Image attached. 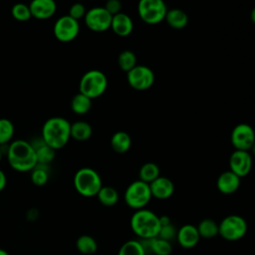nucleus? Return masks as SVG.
<instances>
[{
  "label": "nucleus",
  "mask_w": 255,
  "mask_h": 255,
  "mask_svg": "<svg viewBox=\"0 0 255 255\" xmlns=\"http://www.w3.org/2000/svg\"><path fill=\"white\" fill-rule=\"evenodd\" d=\"M166 12L167 7L163 0H138V16L148 25H156L164 21Z\"/></svg>",
  "instance_id": "8"
},
{
  "label": "nucleus",
  "mask_w": 255,
  "mask_h": 255,
  "mask_svg": "<svg viewBox=\"0 0 255 255\" xmlns=\"http://www.w3.org/2000/svg\"><path fill=\"white\" fill-rule=\"evenodd\" d=\"M128 85L136 91H145L154 83V74L150 68L143 65H136L127 73Z\"/></svg>",
  "instance_id": "10"
},
{
  "label": "nucleus",
  "mask_w": 255,
  "mask_h": 255,
  "mask_svg": "<svg viewBox=\"0 0 255 255\" xmlns=\"http://www.w3.org/2000/svg\"><path fill=\"white\" fill-rule=\"evenodd\" d=\"M71 123L62 117H53L48 119L42 128L43 141L55 150L64 147L69 139Z\"/></svg>",
  "instance_id": "2"
},
{
  "label": "nucleus",
  "mask_w": 255,
  "mask_h": 255,
  "mask_svg": "<svg viewBox=\"0 0 255 255\" xmlns=\"http://www.w3.org/2000/svg\"><path fill=\"white\" fill-rule=\"evenodd\" d=\"M160 175V169L159 166L154 162H145L142 164L138 171V179L150 183L155 178H157Z\"/></svg>",
  "instance_id": "28"
},
{
  "label": "nucleus",
  "mask_w": 255,
  "mask_h": 255,
  "mask_svg": "<svg viewBox=\"0 0 255 255\" xmlns=\"http://www.w3.org/2000/svg\"><path fill=\"white\" fill-rule=\"evenodd\" d=\"M112 17L104 7H94L86 12L84 21L91 31L100 33L111 28Z\"/></svg>",
  "instance_id": "11"
},
{
  "label": "nucleus",
  "mask_w": 255,
  "mask_h": 255,
  "mask_svg": "<svg viewBox=\"0 0 255 255\" xmlns=\"http://www.w3.org/2000/svg\"><path fill=\"white\" fill-rule=\"evenodd\" d=\"M28 6L31 16L39 20L51 18L57 10L55 0H32Z\"/></svg>",
  "instance_id": "16"
},
{
  "label": "nucleus",
  "mask_w": 255,
  "mask_h": 255,
  "mask_svg": "<svg viewBox=\"0 0 255 255\" xmlns=\"http://www.w3.org/2000/svg\"><path fill=\"white\" fill-rule=\"evenodd\" d=\"M241 184V178L233 173L231 170L223 171L219 174L216 180V187L218 191L225 195L235 193Z\"/></svg>",
  "instance_id": "17"
},
{
  "label": "nucleus",
  "mask_w": 255,
  "mask_h": 255,
  "mask_svg": "<svg viewBox=\"0 0 255 255\" xmlns=\"http://www.w3.org/2000/svg\"><path fill=\"white\" fill-rule=\"evenodd\" d=\"M196 229L200 238L211 239L218 235V223L211 218L202 219L196 225Z\"/></svg>",
  "instance_id": "24"
},
{
  "label": "nucleus",
  "mask_w": 255,
  "mask_h": 255,
  "mask_svg": "<svg viewBox=\"0 0 255 255\" xmlns=\"http://www.w3.org/2000/svg\"><path fill=\"white\" fill-rule=\"evenodd\" d=\"M176 232H177V229L175 228V226L172 223H169V224L160 226L156 237L171 242V240H173L175 238Z\"/></svg>",
  "instance_id": "34"
},
{
  "label": "nucleus",
  "mask_w": 255,
  "mask_h": 255,
  "mask_svg": "<svg viewBox=\"0 0 255 255\" xmlns=\"http://www.w3.org/2000/svg\"><path fill=\"white\" fill-rule=\"evenodd\" d=\"M111 28L116 35L120 37H128L133 30V22L128 14L120 12L112 17Z\"/></svg>",
  "instance_id": "19"
},
{
  "label": "nucleus",
  "mask_w": 255,
  "mask_h": 255,
  "mask_svg": "<svg viewBox=\"0 0 255 255\" xmlns=\"http://www.w3.org/2000/svg\"><path fill=\"white\" fill-rule=\"evenodd\" d=\"M101 204L107 207H112L116 205L119 201V192L116 188L112 186H102L96 195Z\"/></svg>",
  "instance_id": "25"
},
{
  "label": "nucleus",
  "mask_w": 255,
  "mask_h": 255,
  "mask_svg": "<svg viewBox=\"0 0 255 255\" xmlns=\"http://www.w3.org/2000/svg\"><path fill=\"white\" fill-rule=\"evenodd\" d=\"M0 255H9V253L6 250L0 248Z\"/></svg>",
  "instance_id": "39"
},
{
  "label": "nucleus",
  "mask_w": 255,
  "mask_h": 255,
  "mask_svg": "<svg viewBox=\"0 0 255 255\" xmlns=\"http://www.w3.org/2000/svg\"><path fill=\"white\" fill-rule=\"evenodd\" d=\"M56 39L63 43H68L77 38L80 32L79 21L69 15H64L57 19L53 28Z\"/></svg>",
  "instance_id": "9"
},
{
  "label": "nucleus",
  "mask_w": 255,
  "mask_h": 255,
  "mask_svg": "<svg viewBox=\"0 0 255 255\" xmlns=\"http://www.w3.org/2000/svg\"><path fill=\"white\" fill-rule=\"evenodd\" d=\"M31 144L35 149L38 164L49 165L54 160L56 156V150L47 145L42 138H40V142H38L37 144Z\"/></svg>",
  "instance_id": "22"
},
{
  "label": "nucleus",
  "mask_w": 255,
  "mask_h": 255,
  "mask_svg": "<svg viewBox=\"0 0 255 255\" xmlns=\"http://www.w3.org/2000/svg\"><path fill=\"white\" fill-rule=\"evenodd\" d=\"M93 133L91 125L85 121H77L71 124L70 127V135L71 138L77 141L88 140Z\"/></svg>",
  "instance_id": "21"
},
{
  "label": "nucleus",
  "mask_w": 255,
  "mask_h": 255,
  "mask_svg": "<svg viewBox=\"0 0 255 255\" xmlns=\"http://www.w3.org/2000/svg\"><path fill=\"white\" fill-rule=\"evenodd\" d=\"M104 8L112 15H116L122 10V2L120 0H107Z\"/></svg>",
  "instance_id": "36"
},
{
  "label": "nucleus",
  "mask_w": 255,
  "mask_h": 255,
  "mask_svg": "<svg viewBox=\"0 0 255 255\" xmlns=\"http://www.w3.org/2000/svg\"><path fill=\"white\" fill-rule=\"evenodd\" d=\"M158 216L159 215L146 208L134 210L129 220L131 231L138 239L156 237L160 228Z\"/></svg>",
  "instance_id": "3"
},
{
  "label": "nucleus",
  "mask_w": 255,
  "mask_h": 255,
  "mask_svg": "<svg viewBox=\"0 0 255 255\" xmlns=\"http://www.w3.org/2000/svg\"><path fill=\"white\" fill-rule=\"evenodd\" d=\"M118 64L124 72L128 73L136 66V56L130 50H124L118 57Z\"/></svg>",
  "instance_id": "30"
},
{
  "label": "nucleus",
  "mask_w": 255,
  "mask_h": 255,
  "mask_svg": "<svg viewBox=\"0 0 255 255\" xmlns=\"http://www.w3.org/2000/svg\"><path fill=\"white\" fill-rule=\"evenodd\" d=\"M145 254L153 255H170L172 252L171 242L163 240L158 237L148 238V239H139Z\"/></svg>",
  "instance_id": "18"
},
{
  "label": "nucleus",
  "mask_w": 255,
  "mask_h": 255,
  "mask_svg": "<svg viewBox=\"0 0 255 255\" xmlns=\"http://www.w3.org/2000/svg\"><path fill=\"white\" fill-rule=\"evenodd\" d=\"M11 14L19 22H26L32 17L29 6L24 3H16L11 9Z\"/></svg>",
  "instance_id": "33"
},
{
  "label": "nucleus",
  "mask_w": 255,
  "mask_h": 255,
  "mask_svg": "<svg viewBox=\"0 0 255 255\" xmlns=\"http://www.w3.org/2000/svg\"><path fill=\"white\" fill-rule=\"evenodd\" d=\"M158 217H159V223H160V226L171 223V220H170L169 216H167V215H160V216H158Z\"/></svg>",
  "instance_id": "38"
},
{
  "label": "nucleus",
  "mask_w": 255,
  "mask_h": 255,
  "mask_svg": "<svg viewBox=\"0 0 255 255\" xmlns=\"http://www.w3.org/2000/svg\"><path fill=\"white\" fill-rule=\"evenodd\" d=\"M86 12H87V10H86V7L84 6V4L81 3V2H76V3H74V4L70 7V9H69V14H68V15H69L70 17H72L73 19L79 21L80 19H82V18L85 17Z\"/></svg>",
  "instance_id": "35"
},
{
  "label": "nucleus",
  "mask_w": 255,
  "mask_h": 255,
  "mask_svg": "<svg viewBox=\"0 0 255 255\" xmlns=\"http://www.w3.org/2000/svg\"><path fill=\"white\" fill-rule=\"evenodd\" d=\"M105 1H107V0H105Z\"/></svg>",
  "instance_id": "41"
},
{
  "label": "nucleus",
  "mask_w": 255,
  "mask_h": 255,
  "mask_svg": "<svg viewBox=\"0 0 255 255\" xmlns=\"http://www.w3.org/2000/svg\"><path fill=\"white\" fill-rule=\"evenodd\" d=\"M248 230L246 220L237 214L225 216L218 223V235L224 240L234 242L242 239Z\"/></svg>",
  "instance_id": "6"
},
{
  "label": "nucleus",
  "mask_w": 255,
  "mask_h": 255,
  "mask_svg": "<svg viewBox=\"0 0 255 255\" xmlns=\"http://www.w3.org/2000/svg\"><path fill=\"white\" fill-rule=\"evenodd\" d=\"M164 21L172 29L181 30L186 27L188 23V16L183 10L179 8L167 9V12L164 17Z\"/></svg>",
  "instance_id": "20"
},
{
  "label": "nucleus",
  "mask_w": 255,
  "mask_h": 255,
  "mask_svg": "<svg viewBox=\"0 0 255 255\" xmlns=\"http://www.w3.org/2000/svg\"><path fill=\"white\" fill-rule=\"evenodd\" d=\"M15 128L8 119H0V145L7 144L13 138Z\"/></svg>",
  "instance_id": "32"
},
{
  "label": "nucleus",
  "mask_w": 255,
  "mask_h": 255,
  "mask_svg": "<svg viewBox=\"0 0 255 255\" xmlns=\"http://www.w3.org/2000/svg\"><path fill=\"white\" fill-rule=\"evenodd\" d=\"M118 255H146L139 240L131 239L126 241L119 249Z\"/></svg>",
  "instance_id": "29"
},
{
  "label": "nucleus",
  "mask_w": 255,
  "mask_h": 255,
  "mask_svg": "<svg viewBox=\"0 0 255 255\" xmlns=\"http://www.w3.org/2000/svg\"><path fill=\"white\" fill-rule=\"evenodd\" d=\"M6 183H7V177H6V174L4 173V171H3V170H1V169H0V192L5 188Z\"/></svg>",
  "instance_id": "37"
},
{
  "label": "nucleus",
  "mask_w": 255,
  "mask_h": 255,
  "mask_svg": "<svg viewBox=\"0 0 255 255\" xmlns=\"http://www.w3.org/2000/svg\"><path fill=\"white\" fill-rule=\"evenodd\" d=\"M1 158H2V150H1V147H0V161H1Z\"/></svg>",
  "instance_id": "40"
},
{
  "label": "nucleus",
  "mask_w": 255,
  "mask_h": 255,
  "mask_svg": "<svg viewBox=\"0 0 255 255\" xmlns=\"http://www.w3.org/2000/svg\"><path fill=\"white\" fill-rule=\"evenodd\" d=\"M151 197L159 200L168 199L174 193V183L167 177L159 175L149 183Z\"/></svg>",
  "instance_id": "14"
},
{
  "label": "nucleus",
  "mask_w": 255,
  "mask_h": 255,
  "mask_svg": "<svg viewBox=\"0 0 255 255\" xmlns=\"http://www.w3.org/2000/svg\"><path fill=\"white\" fill-rule=\"evenodd\" d=\"M76 248L84 255H92L98 250V243L93 236L84 234L77 238Z\"/></svg>",
  "instance_id": "26"
},
{
  "label": "nucleus",
  "mask_w": 255,
  "mask_h": 255,
  "mask_svg": "<svg viewBox=\"0 0 255 255\" xmlns=\"http://www.w3.org/2000/svg\"><path fill=\"white\" fill-rule=\"evenodd\" d=\"M230 140L237 150L249 151L255 143V134L251 126L248 124H238L231 131Z\"/></svg>",
  "instance_id": "12"
},
{
  "label": "nucleus",
  "mask_w": 255,
  "mask_h": 255,
  "mask_svg": "<svg viewBox=\"0 0 255 255\" xmlns=\"http://www.w3.org/2000/svg\"><path fill=\"white\" fill-rule=\"evenodd\" d=\"M108 79L105 73L100 70H90L86 72L79 83L80 93L91 100L101 97L107 90Z\"/></svg>",
  "instance_id": "5"
},
{
  "label": "nucleus",
  "mask_w": 255,
  "mask_h": 255,
  "mask_svg": "<svg viewBox=\"0 0 255 255\" xmlns=\"http://www.w3.org/2000/svg\"><path fill=\"white\" fill-rule=\"evenodd\" d=\"M7 159L16 171H31L37 164L35 149L31 142L24 139L13 140L7 148Z\"/></svg>",
  "instance_id": "1"
},
{
  "label": "nucleus",
  "mask_w": 255,
  "mask_h": 255,
  "mask_svg": "<svg viewBox=\"0 0 255 255\" xmlns=\"http://www.w3.org/2000/svg\"><path fill=\"white\" fill-rule=\"evenodd\" d=\"M31 180L37 186H43L48 182L49 172L48 165L36 164V166L31 170Z\"/></svg>",
  "instance_id": "31"
},
{
  "label": "nucleus",
  "mask_w": 255,
  "mask_h": 255,
  "mask_svg": "<svg viewBox=\"0 0 255 255\" xmlns=\"http://www.w3.org/2000/svg\"><path fill=\"white\" fill-rule=\"evenodd\" d=\"M131 145V138L129 134L124 130L116 131L111 137V146L117 153L127 152Z\"/></svg>",
  "instance_id": "23"
},
{
  "label": "nucleus",
  "mask_w": 255,
  "mask_h": 255,
  "mask_svg": "<svg viewBox=\"0 0 255 255\" xmlns=\"http://www.w3.org/2000/svg\"><path fill=\"white\" fill-rule=\"evenodd\" d=\"M175 238L179 246L184 249L194 248L200 240V236L198 234L196 226L189 223L184 224L179 229H177Z\"/></svg>",
  "instance_id": "15"
},
{
  "label": "nucleus",
  "mask_w": 255,
  "mask_h": 255,
  "mask_svg": "<svg viewBox=\"0 0 255 255\" xmlns=\"http://www.w3.org/2000/svg\"><path fill=\"white\" fill-rule=\"evenodd\" d=\"M75 190L84 197H94L103 186V181L98 173L92 167H82L78 169L73 179Z\"/></svg>",
  "instance_id": "4"
},
{
  "label": "nucleus",
  "mask_w": 255,
  "mask_h": 255,
  "mask_svg": "<svg viewBox=\"0 0 255 255\" xmlns=\"http://www.w3.org/2000/svg\"><path fill=\"white\" fill-rule=\"evenodd\" d=\"M151 198L149 184L139 179L129 183L124 193L126 204L134 210L145 208Z\"/></svg>",
  "instance_id": "7"
},
{
  "label": "nucleus",
  "mask_w": 255,
  "mask_h": 255,
  "mask_svg": "<svg viewBox=\"0 0 255 255\" xmlns=\"http://www.w3.org/2000/svg\"><path fill=\"white\" fill-rule=\"evenodd\" d=\"M92 108V100L82 93L76 94L71 100V110L77 115H85Z\"/></svg>",
  "instance_id": "27"
},
{
  "label": "nucleus",
  "mask_w": 255,
  "mask_h": 255,
  "mask_svg": "<svg viewBox=\"0 0 255 255\" xmlns=\"http://www.w3.org/2000/svg\"><path fill=\"white\" fill-rule=\"evenodd\" d=\"M252 168V156L249 151L235 149L229 157V170L240 178L249 174Z\"/></svg>",
  "instance_id": "13"
}]
</instances>
